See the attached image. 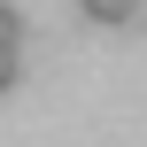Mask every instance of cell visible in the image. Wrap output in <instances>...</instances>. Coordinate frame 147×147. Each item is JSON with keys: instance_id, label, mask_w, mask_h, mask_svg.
<instances>
[{"instance_id": "3957f363", "label": "cell", "mask_w": 147, "mask_h": 147, "mask_svg": "<svg viewBox=\"0 0 147 147\" xmlns=\"http://www.w3.org/2000/svg\"><path fill=\"white\" fill-rule=\"evenodd\" d=\"M16 78H23V54H8V47H0V93H16Z\"/></svg>"}, {"instance_id": "7a4b0ae2", "label": "cell", "mask_w": 147, "mask_h": 147, "mask_svg": "<svg viewBox=\"0 0 147 147\" xmlns=\"http://www.w3.org/2000/svg\"><path fill=\"white\" fill-rule=\"evenodd\" d=\"M0 47L23 54V8H16V0H0Z\"/></svg>"}, {"instance_id": "6da1fadb", "label": "cell", "mask_w": 147, "mask_h": 147, "mask_svg": "<svg viewBox=\"0 0 147 147\" xmlns=\"http://www.w3.org/2000/svg\"><path fill=\"white\" fill-rule=\"evenodd\" d=\"M78 16H85V23H101V31H124V23L140 16V0H78Z\"/></svg>"}]
</instances>
